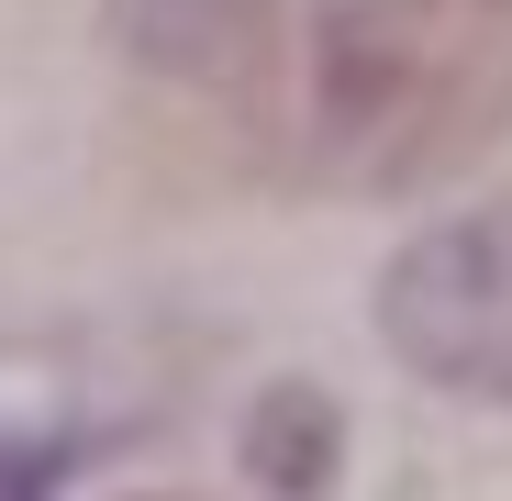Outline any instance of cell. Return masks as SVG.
Listing matches in <instances>:
<instances>
[{
	"mask_svg": "<svg viewBox=\"0 0 512 501\" xmlns=\"http://www.w3.org/2000/svg\"><path fill=\"white\" fill-rule=\"evenodd\" d=\"M312 134L346 190H435L512 134V0H346L312 45Z\"/></svg>",
	"mask_w": 512,
	"mask_h": 501,
	"instance_id": "6da1fadb",
	"label": "cell"
},
{
	"mask_svg": "<svg viewBox=\"0 0 512 501\" xmlns=\"http://www.w3.org/2000/svg\"><path fill=\"white\" fill-rule=\"evenodd\" d=\"M379 334L435 390L512 412V212L435 223L423 245H401L379 279Z\"/></svg>",
	"mask_w": 512,
	"mask_h": 501,
	"instance_id": "7a4b0ae2",
	"label": "cell"
},
{
	"mask_svg": "<svg viewBox=\"0 0 512 501\" xmlns=\"http://www.w3.org/2000/svg\"><path fill=\"white\" fill-rule=\"evenodd\" d=\"M256 34H268V0H123L112 12V45L167 78H256Z\"/></svg>",
	"mask_w": 512,
	"mask_h": 501,
	"instance_id": "3957f363",
	"label": "cell"
},
{
	"mask_svg": "<svg viewBox=\"0 0 512 501\" xmlns=\"http://www.w3.org/2000/svg\"><path fill=\"white\" fill-rule=\"evenodd\" d=\"M334 401H312V390H268V412H256V435H245V468L268 479V490H312V479H334Z\"/></svg>",
	"mask_w": 512,
	"mask_h": 501,
	"instance_id": "277c9868",
	"label": "cell"
}]
</instances>
